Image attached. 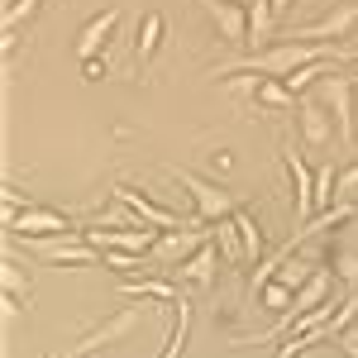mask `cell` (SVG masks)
<instances>
[{
  "label": "cell",
  "instance_id": "cell-1",
  "mask_svg": "<svg viewBox=\"0 0 358 358\" xmlns=\"http://www.w3.org/2000/svg\"><path fill=\"white\" fill-rule=\"evenodd\" d=\"M167 177L182 187V192L196 201V220L201 224H215V220H229L234 210H239V201L224 192L220 182H210V177H201L192 167H167Z\"/></svg>",
  "mask_w": 358,
  "mask_h": 358
},
{
  "label": "cell",
  "instance_id": "cell-2",
  "mask_svg": "<svg viewBox=\"0 0 358 358\" xmlns=\"http://www.w3.org/2000/svg\"><path fill=\"white\" fill-rule=\"evenodd\" d=\"M320 96H325V106L334 110V134L344 148H354L358 143V106H354V77H325L320 82Z\"/></svg>",
  "mask_w": 358,
  "mask_h": 358
},
{
  "label": "cell",
  "instance_id": "cell-3",
  "mask_svg": "<svg viewBox=\"0 0 358 358\" xmlns=\"http://www.w3.org/2000/svg\"><path fill=\"white\" fill-rule=\"evenodd\" d=\"M134 325H138V310L124 306V310H115L110 320H101L96 330H86L77 344H67V354H57V358H86V354H96V349H106V344H120Z\"/></svg>",
  "mask_w": 358,
  "mask_h": 358
},
{
  "label": "cell",
  "instance_id": "cell-4",
  "mask_svg": "<svg viewBox=\"0 0 358 358\" xmlns=\"http://www.w3.org/2000/svg\"><path fill=\"white\" fill-rule=\"evenodd\" d=\"M282 163H287V172H292V220L306 224L310 215H315V172L301 163V153H296V143H282Z\"/></svg>",
  "mask_w": 358,
  "mask_h": 358
},
{
  "label": "cell",
  "instance_id": "cell-5",
  "mask_svg": "<svg viewBox=\"0 0 358 358\" xmlns=\"http://www.w3.org/2000/svg\"><path fill=\"white\" fill-rule=\"evenodd\" d=\"M10 234H24V239H48V234H72V224H67V215L62 210H48V206H29V210H20L15 220L5 224Z\"/></svg>",
  "mask_w": 358,
  "mask_h": 358
},
{
  "label": "cell",
  "instance_id": "cell-6",
  "mask_svg": "<svg viewBox=\"0 0 358 358\" xmlns=\"http://www.w3.org/2000/svg\"><path fill=\"white\" fill-rule=\"evenodd\" d=\"M201 10L210 15V24L220 29L224 43H248V5H239V0H201Z\"/></svg>",
  "mask_w": 358,
  "mask_h": 358
},
{
  "label": "cell",
  "instance_id": "cell-7",
  "mask_svg": "<svg viewBox=\"0 0 358 358\" xmlns=\"http://www.w3.org/2000/svg\"><path fill=\"white\" fill-rule=\"evenodd\" d=\"M201 244H206V229H201V220H187L182 229H167L163 239H158V248H153V253L163 258L167 268H177V263H187V258H192Z\"/></svg>",
  "mask_w": 358,
  "mask_h": 358
},
{
  "label": "cell",
  "instance_id": "cell-8",
  "mask_svg": "<svg viewBox=\"0 0 358 358\" xmlns=\"http://www.w3.org/2000/svg\"><path fill=\"white\" fill-rule=\"evenodd\" d=\"M115 196H120V201H124V206H129L143 224H158V229H177V224H182V220H177V210H167V206H158V201H153V196L134 192L129 182H115Z\"/></svg>",
  "mask_w": 358,
  "mask_h": 358
},
{
  "label": "cell",
  "instance_id": "cell-9",
  "mask_svg": "<svg viewBox=\"0 0 358 358\" xmlns=\"http://www.w3.org/2000/svg\"><path fill=\"white\" fill-rule=\"evenodd\" d=\"M215 277H220V248L206 239V244H201V248L192 253V258L182 263V287L210 292V287H215Z\"/></svg>",
  "mask_w": 358,
  "mask_h": 358
},
{
  "label": "cell",
  "instance_id": "cell-10",
  "mask_svg": "<svg viewBox=\"0 0 358 358\" xmlns=\"http://www.w3.org/2000/svg\"><path fill=\"white\" fill-rule=\"evenodd\" d=\"M358 24V0L354 5H339V10H330L325 20H315V24H306V29H296L292 38H301V43H320V38H344L349 29Z\"/></svg>",
  "mask_w": 358,
  "mask_h": 358
},
{
  "label": "cell",
  "instance_id": "cell-11",
  "mask_svg": "<svg viewBox=\"0 0 358 358\" xmlns=\"http://www.w3.org/2000/svg\"><path fill=\"white\" fill-rule=\"evenodd\" d=\"M115 29H120V10H101V15H91V20H86V29H82V38H77V57H101V48H106V43H110V34Z\"/></svg>",
  "mask_w": 358,
  "mask_h": 358
},
{
  "label": "cell",
  "instance_id": "cell-12",
  "mask_svg": "<svg viewBox=\"0 0 358 358\" xmlns=\"http://www.w3.org/2000/svg\"><path fill=\"white\" fill-rule=\"evenodd\" d=\"M296 115H301V138H306V143H310V148H330V143H334V129H330L325 106L301 101V106H296Z\"/></svg>",
  "mask_w": 358,
  "mask_h": 358
},
{
  "label": "cell",
  "instance_id": "cell-13",
  "mask_svg": "<svg viewBox=\"0 0 358 358\" xmlns=\"http://www.w3.org/2000/svg\"><path fill=\"white\" fill-rule=\"evenodd\" d=\"M124 296H143V301H158V306H177L182 282H172V277H138V282H124Z\"/></svg>",
  "mask_w": 358,
  "mask_h": 358
},
{
  "label": "cell",
  "instance_id": "cell-14",
  "mask_svg": "<svg viewBox=\"0 0 358 358\" xmlns=\"http://www.w3.org/2000/svg\"><path fill=\"white\" fill-rule=\"evenodd\" d=\"M187 339H192V301H187V292H182V296H177V315H172V334H167V344H163V358H182Z\"/></svg>",
  "mask_w": 358,
  "mask_h": 358
},
{
  "label": "cell",
  "instance_id": "cell-15",
  "mask_svg": "<svg viewBox=\"0 0 358 358\" xmlns=\"http://www.w3.org/2000/svg\"><path fill=\"white\" fill-rule=\"evenodd\" d=\"M229 220H234V229H239V244H244V263H258V258H263V224L253 220L244 206H239V210H234Z\"/></svg>",
  "mask_w": 358,
  "mask_h": 358
},
{
  "label": "cell",
  "instance_id": "cell-16",
  "mask_svg": "<svg viewBox=\"0 0 358 358\" xmlns=\"http://www.w3.org/2000/svg\"><path fill=\"white\" fill-rule=\"evenodd\" d=\"M253 101H258V110H292V106H296V91L282 82V77H263Z\"/></svg>",
  "mask_w": 358,
  "mask_h": 358
},
{
  "label": "cell",
  "instance_id": "cell-17",
  "mask_svg": "<svg viewBox=\"0 0 358 358\" xmlns=\"http://www.w3.org/2000/svg\"><path fill=\"white\" fill-rule=\"evenodd\" d=\"M158 43H163V15L148 10V15L138 20V34H134V57H138V62H148V57L158 53Z\"/></svg>",
  "mask_w": 358,
  "mask_h": 358
},
{
  "label": "cell",
  "instance_id": "cell-18",
  "mask_svg": "<svg viewBox=\"0 0 358 358\" xmlns=\"http://www.w3.org/2000/svg\"><path fill=\"white\" fill-rule=\"evenodd\" d=\"M325 301H330V273H325V268H315V273H310V282L296 292L292 310H296V315H306V310H315V306H325Z\"/></svg>",
  "mask_w": 358,
  "mask_h": 358
},
{
  "label": "cell",
  "instance_id": "cell-19",
  "mask_svg": "<svg viewBox=\"0 0 358 358\" xmlns=\"http://www.w3.org/2000/svg\"><path fill=\"white\" fill-rule=\"evenodd\" d=\"M334 196H339V167L320 163V167H315V215H320V210H330Z\"/></svg>",
  "mask_w": 358,
  "mask_h": 358
},
{
  "label": "cell",
  "instance_id": "cell-20",
  "mask_svg": "<svg viewBox=\"0 0 358 358\" xmlns=\"http://www.w3.org/2000/svg\"><path fill=\"white\" fill-rule=\"evenodd\" d=\"M273 24H277L273 5L268 0H248V43H263L273 34Z\"/></svg>",
  "mask_w": 358,
  "mask_h": 358
},
{
  "label": "cell",
  "instance_id": "cell-21",
  "mask_svg": "<svg viewBox=\"0 0 358 358\" xmlns=\"http://www.w3.org/2000/svg\"><path fill=\"white\" fill-rule=\"evenodd\" d=\"M330 339V325H315V330H301V334H287V344L277 349V358H301L306 349H315V344H325Z\"/></svg>",
  "mask_w": 358,
  "mask_h": 358
},
{
  "label": "cell",
  "instance_id": "cell-22",
  "mask_svg": "<svg viewBox=\"0 0 358 358\" xmlns=\"http://www.w3.org/2000/svg\"><path fill=\"white\" fill-rule=\"evenodd\" d=\"M0 282H5V296H15V301H29V296H34V292H29V277L20 273V263H15V258H5Z\"/></svg>",
  "mask_w": 358,
  "mask_h": 358
},
{
  "label": "cell",
  "instance_id": "cell-23",
  "mask_svg": "<svg viewBox=\"0 0 358 358\" xmlns=\"http://www.w3.org/2000/svg\"><path fill=\"white\" fill-rule=\"evenodd\" d=\"M292 301H296V292H292V287H287V282H268V287H263V310H292Z\"/></svg>",
  "mask_w": 358,
  "mask_h": 358
},
{
  "label": "cell",
  "instance_id": "cell-24",
  "mask_svg": "<svg viewBox=\"0 0 358 358\" xmlns=\"http://www.w3.org/2000/svg\"><path fill=\"white\" fill-rule=\"evenodd\" d=\"M220 229H215V239H220V248H224V258L229 263H244V244H239V229H234V220H215Z\"/></svg>",
  "mask_w": 358,
  "mask_h": 358
},
{
  "label": "cell",
  "instance_id": "cell-25",
  "mask_svg": "<svg viewBox=\"0 0 358 358\" xmlns=\"http://www.w3.org/2000/svg\"><path fill=\"white\" fill-rule=\"evenodd\" d=\"M354 320H358V292H354V296H344V301H339V310L330 315V339H339V334L349 330Z\"/></svg>",
  "mask_w": 358,
  "mask_h": 358
},
{
  "label": "cell",
  "instance_id": "cell-26",
  "mask_svg": "<svg viewBox=\"0 0 358 358\" xmlns=\"http://www.w3.org/2000/svg\"><path fill=\"white\" fill-rule=\"evenodd\" d=\"M310 273H315V268H310V263H301V258H296V263H292V258H287V263H282V268H277V282H287V287H292V292H301L306 282H310Z\"/></svg>",
  "mask_w": 358,
  "mask_h": 358
},
{
  "label": "cell",
  "instance_id": "cell-27",
  "mask_svg": "<svg viewBox=\"0 0 358 358\" xmlns=\"http://www.w3.org/2000/svg\"><path fill=\"white\" fill-rule=\"evenodd\" d=\"M143 258H148V253H120V248H106V253H101V263L115 268V273H138Z\"/></svg>",
  "mask_w": 358,
  "mask_h": 358
},
{
  "label": "cell",
  "instance_id": "cell-28",
  "mask_svg": "<svg viewBox=\"0 0 358 358\" xmlns=\"http://www.w3.org/2000/svg\"><path fill=\"white\" fill-rule=\"evenodd\" d=\"M34 10H38V0H10V5H5V34H15Z\"/></svg>",
  "mask_w": 358,
  "mask_h": 358
},
{
  "label": "cell",
  "instance_id": "cell-29",
  "mask_svg": "<svg viewBox=\"0 0 358 358\" xmlns=\"http://www.w3.org/2000/svg\"><path fill=\"white\" fill-rule=\"evenodd\" d=\"M334 277H344V282H354V287H358V253L334 258Z\"/></svg>",
  "mask_w": 358,
  "mask_h": 358
},
{
  "label": "cell",
  "instance_id": "cell-30",
  "mask_svg": "<svg viewBox=\"0 0 358 358\" xmlns=\"http://www.w3.org/2000/svg\"><path fill=\"white\" fill-rule=\"evenodd\" d=\"M82 72H86V82H101V77L110 72V62H106V57H86V62H82Z\"/></svg>",
  "mask_w": 358,
  "mask_h": 358
},
{
  "label": "cell",
  "instance_id": "cell-31",
  "mask_svg": "<svg viewBox=\"0 0 358 358\" xmlns=\"http://www.w3.org/2000/svg\"><path fill=\"white\" fill-rule=\"evenodd\" d=\"M339 354H344V358H358V330H354V325L339 334Z\"/></svg>",
  "mask_w": 358,
  "mask_h": 358
},
{
  "label": "cell",
  "instance_id": "cell-32",
  "mask_svg": "<svg viewBox=\"0 0 358 358\" xmlns=\"http://www.w3.org/2000/svg\"><path fill=\"white\" fill-rule=\"evenodd\" d=\"M268 5H273V15H277V20H282V15H287V10H292L296 0H268Z\"/></svg>",
  "mask_w": 358,
  "mask_h": 358
},
{
  "label": "cell",
  "instance_id": "cell-33",
  "mask_svg": "<svg viewBox=\"0 0 358 358\" xmlns=\"http://www.w3.org/2000/svg\"><path fill=\"white\" fill-rule=\"evenodd\" d=\"M354 106H358V77H354Z\"/></svg>",
  "mask_w": 358,
  "mask_h": 358
},
{
  "label": "cell",
  "instance_id": "cell-34",
  "mask_svg": "<svg viewBox=\"0 0 358 358\" xmlns=\"http://www.w3.org/2000/svg\"><path fill=\"white\" fill-rule=\"evenodd\" d=\"M239 5H248V0H239Z\"/></svg>",
  "mask_w": 358,
  "mask_h": 358
}]
</instances>
